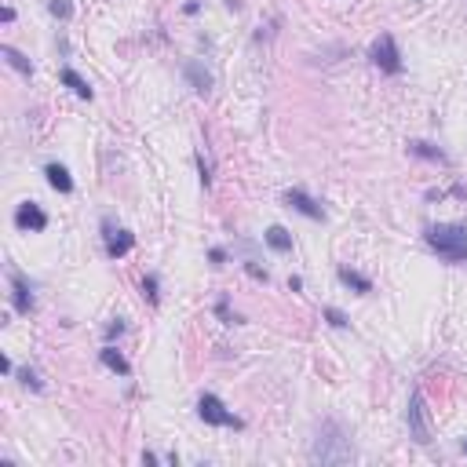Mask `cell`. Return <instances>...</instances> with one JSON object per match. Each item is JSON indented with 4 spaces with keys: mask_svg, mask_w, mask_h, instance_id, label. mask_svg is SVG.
Masks as SVG:
<instances>
[{
    "mask_svg": "<svg viewBox=\"0 0 467 467\" xmlns=\"http://www.w3.org/2000/svg\"><path fill=\"white\" fill-rule=\"evenodd\" d=\"M0 55H4V58L11 62V66H15L19 73H26V77L34 73V66H29V58H26L22 51H15V48H8V44H4V48H0Z\"/></svg>",
    "mask_w": 467,
    "mask_h": 467,
    "instance_id": "e0dca14e",
    "label": "cell"
},
{
    "mask_svg": "<svg viewBox=\"0 0 467 467\" xmlns=\"http://www.w3.org/2000/svg\"><path fill=\"white\" fill-rule=\"evenodd\" d=\"M186 81L194 84L197 96H208V91H212V73L201 66V62H186Z\"/></svg>",
    "mask_w": 467,
    "mask_h": 467,
    "instance_id": "8fae6325",
    "label": "cell"
},
{
    "mask_svg": "<svg viewBox=\"0 0 467 467\" xmlns=\"http://www.w3.org/2000/svg\"><path fill=\"white\" fill-rule=\"evenodd\" d=\"M99 358H103V365H106L110 372H117V376H128V372H132V365L124 361V354H120L113 344H106V347L99 351Z\"/></svg>",
    "mask_w": 467,
    "mask_h": 467,
    "instance_id": "7c38bea8",
    "label": "cell"
},
{
    "mask_svg": "<svg viewBox=\"0 0 467 467\" xmlns=\"http://www.w3.org/2000/svg\"><path fill=\"white\" fill-rule=\"evenodd\" d=\"M245 270H248V274H252V277H256V282H263V285H267V270H263L260 263H252V260H248V263H245Z\"/></svg>",
    "mask_w": 467,
    "mask_h": 467,
    "instance_id": "cb8c5ba5",
    "label": "cell"
},
{
    "mask_svg": "<svg viewBox=\"0 0 467 467\" xmlns=\"http://www.w3.org/2000/svg\"><path fill=\"white\" fill-rule=\"evenodd\" d=\"M197 172H201V183L208 186V183H212V165L205 161V153H197Z\"/></svg>",
    "mask_w": 467,
    "mask_h": 467,
    "instance_id": "603a6c76",
    "label": "cell"
},
{
    "mask_svg": "<svg viewBox=\"0 0 467 467\" xmlns=\"http://www.w3.org/2000/svg\"><path fill=\"white\" fill-rule=\"evenodd\" d=\"M263 241L274 248V252H292V234H289L285 227H267Z\"/></svg>",
    "mask_w": 467,
    "mask_h": 467,
    "instance_id": "4fadbf2b",
    "label": "cell"
},
{
    "mask_svg": "<svg viewBox=\"0 0 467 467\" xmlns=\"http://www.w3.org/2000/svg\"><path fill=\"white\" fill-rule=\"evenodd\" d=\"M339 282H344L347 289H354L358 296H365V292H372V282L365 274H358V270H351V267H339Z\"/></svg>",
    "mask_w": 467,
    "mask_h": 467,
    "instance_id": "5bb4252c",
    "label": "cell"
},
{
    "mask_svg": "<svg viewBox=\"0 0 467 467\" xmlns=\"http://www.w3.org/2000/svg\"><path fill=\"white\" fill-rule=\"evenodd\" d=\"M427 245L449 263H467V227L460 223H434L427 227Z\"/></svg>",
    "mask_w": 467,
    "mask_h": 467,
    "instance_id": "7a4b0ae2",
    "label": "cell"
},
{
    "mask_svg": "<svg viewBox=\"0 0 467 467\" xmlns=\"http://www.w3.org/2000/svg\"><path fill=\"white\" fill-rule=\"evenodd\" d=\"M44 175H48V186H51V190H58V194H70L73 190V179H70V172L66 168H62V165H44Z\"/></svg>",
    "mask_w": 467,
    "mask_h": 467,
    "instance_id": "30bf717a",
    "label": "cell"
},
{
    "mask_svg": "<svg viewBox=\"0 0 467 467\" xmlns=\"http://www.w3.org/2000/svg\"><path fill=\"white\" fill-rule=\"evenodd\" d=\"M62 84H66V88L73 91L77 99H91V88H88V81H84V77H81L77 70H70V66L62 70Z\"/></svg>",
    "mask_w": 467,
    "mask_h": 467,
    "instance_id": "9a60e30c",
    "label": "cell"
},
{
    "mask_svg": "<svg viewBox=\"0 0 467 467\" xmlns=\"http://www.w3.org/2000/svg\"><path fill=\"white\" fill-rule=\"evenodd\" d=\"M285 205L296 208L299 215H307V220H325V208L314 197H307L303 190H285Z\"/></svg>",
    "mask_w": 467,
    "mask_h": 467,
    "instance_id": "ba28073f",
    "label": "cell"
},
{
    "mask_svg": "<svg viewBox=\"0 0 467 467\" xmlns=\"http://www.w3.org/2000/svg\"><path fill=\"white\" fill-rule=\"evenodd\" d=\"M48 11H51L55 19H70V11H73V8H70V0H51Z\"/></svg>",
    "mask_w": 467,
    "mask_h": 467,
    "instance_id": "7402d4cb",
    "label": "cell"
},
{
    "mask_svg": "<svg viewBox=\"0 0 467 467\" xmlns=\"http://www.w3.org/2000/svg\"><path fill=\"white\" fill-rule=\"evenodd\" d=\"M11 296H15V310H19V314H29V310H34V289H29V282L19 270H11Z\"/></svg>",
    "mask_w": 467,
    "mask_h": 467,
    "instance_id": "9c48e42d",
    "label": "cell"
},
{
    "mask_svg": "<svg viewBox=\"0 0 467 467\" xmlns=\"http://www.w3.org/2000/svg\"><path fill=\"white\" fill-rule=\"evenodd\" d=\"M215 314H220L227 325H237V322H241V318L234 314V310H230V303H227V299H220V303H215Z\"/></svg>",
    "mask_w": 467,
    "mask_h": 467,
    "instance_id": "44dd1931",
    "label": "cell"
},
{
    "mask_svg": "<svg viewBox=\"0 0 467 467\" xmlns=\"http://www.w3.org/2000/svg\"><path fill=\"white\" fill-rule=\"evenodd\" d=\"M325 322H329L332 329H347V325H351V318L344 314V310H336V307H325Z\"/></svg>",
    "mask_w": 467,
    "mask_h": 467,
    "instance_id": "d6986e66",
    "label": "cell"
},
{
    "mask_svg": "<svg viewBox=\"0 0 467 467\" xmlns=\"http://www.w3.org/2000/svg\"><path fill=\"white\" fill-rule=\"evenodd\" d=\"M19 380H22L29 391H41V387H44V384H41V376H37L34 369H19Z\"/></svg>",
    "mask_w": 467,
    "mask_h": 467,
    "instance_id": "ffe728a7",
    "label": "cell"
},
{
    "mask_svg": "<svg viewBox=\"0 0 467 467\" xmlns=\"http://www.w3.org/2000/svg\"><path fill=\"white\" fill-rule=\"evenodd\" d=\"M208 256H212V263H227V252H223V248H212Z\"/></svg>",
    "mask_w": 467,
    "mask_h": 467,
    "instance_id": "484cf974",
    "label": "cell"
},
{
    "mask_svg": "<svg viewBox=\"0 0 467 467\" xmlns=\"http://www.w3.org/2000/svg\"><path fill=\"white\" fill-rule=\"evenodd\" d=\"M103 241H106V256H110V260H120V256L132 252L135 234L124 230V227H117L113 220H103Z\"/></svg>",
    "mask_w": 467,
    "mask_h": 467,
    "instance_id": "5b68a950",
    "label": "cell"
},
{
    "mask_svg": "<svg viewBox=\"0 0 467 467\" xmlns=\"http://www.w3.org/2000/svg\"><path fill=\"white\" fill-rule=\"evenodd\" d=\"M369 58H372V66L384 70V73H401V55H398V44H394L391 34H380L376 41H372Z\"/></svg>",
    "mask_w": 467,
    "mask_h": 467,
    "instance_id": "277c9868",
    "label": "cell"
},
{
    "mask_svg": "<svg viewBox=\"0 0 467 467\" xmlns=\"http://www.w3.org/2000/svg\"><path fill=\"white\" fill-rule=\"evenodd\" d=\"M120 332H124V322L117 318V322H113V325L106 329V339H113V336H120Z\"/></svg>",
    "mask_w": 467,
    "mask_h": 467,
    "instance_id": "d4e9b609",
    "label": "cell"
},
{
    "mask_svg": "<svg viewBox=\"0 0 467 467\" xmlns=\"http://www.w3.org/2000/svg\"><path fill=\"white\" fill-rule=\"evenodd\" d=\"M351 456H354V449H351L347 431L339 427L336 420H325L318 427L314 446H310V460H314V463H347Z\"/></svg>",
    "mask_w": 467,
    "mask_h": 467,
    "instance_id": "6da1fadb",
    "label": "cell"
},
{
    "mask_svg": "<svg viewBox=\"0 0 467 467\" xmlns=\"http://www.w3.org/2000/svg\"><path fill=\"white\" fill-rule=\"evenodd\" d=\"M143 296L153 303V307H158L161 303V282H158V277H153V274H146L143 277Z\"/></svg>",
    "mask_w": 467,
    "mask_h": 467,
    "instance_id": "ac0fdd59",
    "label": "cell"
},
{
    "mask_svg": "<svg viewBox=\"0 0 467 467\" xmlns=\"http://www.w3.org/2000/svg\"><path fill=\"white\" fill-rule=\"evenodd\" d=\"M197 416H201L205 424H212V427H234V431L245 427L241 416H234L215 394H201V398H197Z\"/></svg>",
    "mask_w": 467,
    "mask_h": 467,
    "instance_id": "3957f363",
    "label": "cell"
},
{
    "mask_svg": "<svg viewBox=\"0 0 467 467\" xmlns=\"http://www.w3.org/2000/svg\"><path fill=\"white\" fill-rule=\"evenodd\" d=\"M409 153H416V158H427V161H446V153H442L438 146H431V143H424V139H416V143H409Z\"/></svg>",
    "mask_w": 467,
    "mask_h": 467,
    "instance_id": "2e32d148",
    "label": "cell"
},
{
    "mask_svg": "<svg viewBox=\"0 0 467 467\" xmlns=\"http://www.w3.org/2000/svg\"><path fill=\"white\" fill-rule=\"evenodd\" d=\"M15 227L19 230H44L48 227V215H44V208L37 201H22L15 208Z\"/></svg>",
    "mask_w": 467,
    "mask_h": 467,
    "instance_id": "52a82bcc",
    "label": "cell"
},
{
    "mask_svg": "<svg viewBox=\"0 0 467 467\" xmlns=\"http://www.w3.org/2000/svg\"><path fill=\"white\" fill-rule=\"evenodd\" d=\"M406 420H409V434H413L420 446H427V442H431V424H427V409H424V394H413V398H409Z\"/></svg>",
    "mask_w": 467,
    "mask_h": 467,
    "instance_id": "8992f818",
    "label": "cell"
},
{
    "mask_svg": "<svg viewBox=\"0 0 467 467\" xmlns=\"http://www.w3.org/2000/svg\"><path fill=\"white\" fill-rule=\"evenodd\" d=\"M460 449H463V453H467V438H463V442H460Z\"/></svg>",
    "mask_w": 467,
    "mask_h": 467,
    "instance_id": "4316f807",
    "label": "cell"
}]
</instances>
